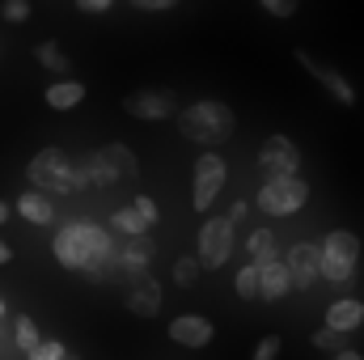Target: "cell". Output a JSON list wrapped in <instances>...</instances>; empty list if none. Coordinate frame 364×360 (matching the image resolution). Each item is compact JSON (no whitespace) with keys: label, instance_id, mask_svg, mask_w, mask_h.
<instances>
[{"label":"cell","instance_id":"obj_1","mask_svg":"<svg viewBox=\"0 0 364 360\" xmlns=\"http://www.w3.org/2000/svg\"><path fill=\"white\" fill-rule=\"evenodd\" d=\"M174 119H178V132L186 140H195V144H225L233 136V127H237L233 110L225 102H216V97H203V102L182 106Z\"/></svg>","mask_w":364,"mask_h":360},{"label":"cell","instance_id":"obj_2","mask_svg":"<svg viewBox=\"0 0 364 360\" xmlns=\"http://www.w3.org/2000/svg\"><path fill=\"white\" fill-rule=\"evenodd\" d=\"M26 179H30V191H38V195H47V199H51V195H73V191L85 186L81 166H77L68 153H60V149L34 153L30 166H26Z\"/></svg>","mask_w":364,"mask_h":360},{"label":"cell","instance_id":"obj_3","mask_svg":"<svg viewBox=\"0 0 364 360\" xmlns=\"http://www.w3.org/2000/svg\"><path fill=\"white\" fill-rule=\"evenodd\" d=\"M85 186H114V182H132L140 174V162L127 144H102L81 162Z\"/></svg>","mask_w":364,"mask_h":360},{"label":"cell","instance_id":"obj_4","mask_svg":"<svg viewBox=\"0 0 364 360\" xmlns=\"http://www.w3.org/2000/svg\"><path fill=\"white\" fill-rule=\"evenodd\" d=\"M360 263V238L352 229H331L318 246V275L331 284H348Z\"/></svg>","mask_w":364,"mask_h":360},{"label":"cell","instance_id":"obj_5","mask_svg":"<svg viewBox=\"0 0 364 360\" xmlns=\"http://www.w3.org/2000/svg\"><path fill=\"white\" fill-rule=\"evenodd\" d=\"M305 199H309V182L301 179V174H292V179H267L259 186V208L267 216H292V212L305 208Z\"/></svg>","mask_w":364,"mask_h":360},{"label":"cell","instance_id":"obj_6","mask_svg":"<svg viewBox=\"0 0 364 360\" xmlns=\"http://www.w3.org/2000/svg\"><path fill=\"white\" fill-rule=\"evenodd\" d=\"M225 179H229V162L220 157V153H203L199 162H195V182H191V208L195 212H212V203H216V195L225 191Z\"/></svg>","mask_w":364,"mask_h":360},{"label":"cell","instance_id":"obj_7","mask_svg":"<svg viewBox=\"0 0 364 360\" xmlns=\"http://www.w3.org/2000/svg\"><path fill=\"white\" fill-rule=\"evenodd\" d=\"M123 110L132 119H144V123H161V119H174L182 110L178 93L174 90H132L123 97Z\"/></svg>","mask_w":364,"mask_h":360},{"label":"cell","instance_id":"obj_8","mask_svg":"<svg viewBox=\"0 0 364 360\" xmlns=\"http://www.w3.org/2000/svg\"><path fill=\"white\" fill-rule=\"evenodd\" d=\"M229 255H233V225L225 216H208L203 229H199V255H195V263L199 268H220V263H229Z\"/></svg>","mask_w":364,"mask_h":360},{"label":"cell","instance_id":"obj_9","mask_svg":"<svg viewBox=\"0 0 364 360\" xmlns=\"http://www.w3.org/2000/svg\"><path fill=\"white\" fill-rule=\"evenodd\" d=\"M259 170L267 179H292L301 170V149L288 136H267L263 149H259Z\"/></svg>","mask_w":364,"mask_h":360},{"label":"cell","instance_id":"obj_10","mask_svg":"<svg viewBox=\"0 0 364 360\" xmlns=\"http://www.w3.org/2000/svg\"><path fill=\"white\" fill-rule=\"evenodd\" d=\"M296 64H301V68H305V73H309V77H314V81H318L322 90L331 93V97H335L339 106H356V102H360L356 85H352V81H348V77H343L339 68H331V64H318V60H314L309 51H296Z\"/></svg>","mask_w":364,"mask_h":360},{"label":"cell","instance_id":"obj_11","mask_svg":"<svg viewBox=\"0 0 364 360\" xmlns=\"http://www.w3.org/2000/svg\"><path fill=\"white\" fill-rule=\"evenodd\" d=\"M127 309L136 318H157L161 314V284L140 271V275H127Z\"/></svg>","mask_w":364,"mask_h":360},{"label":"cell","instance_id":"obj_12","mask_svg":"<svg viewBox=\"0 0 364 360\" xmlns=\"http://www.w3.org/2000/svg\"><path fill=\"white\" fill-rule=\"evenodd\" d=\"M284 271H288V288H309L318 280V246L314 242H296L284 259Z\"/></svg>","mask_w":364,"mask_h":360},{"label":"cell","instance_id":"obj_13","mask_svg":"<svg viewBox=\"0 0 364 360\" xmlns=\"http://www.w3.org/2000/svg\"><path fill=\"white\" fill-rule=\"evenodd\" d=\"M51 255H55L68 271L90 268V255H85V242H81V221H77V225H64V229L51 238Z\"/></svg>","mask_w":364,"mask_h":360},{"label":"cell","instance_id":"obj_14","mask_svg":"<svg viewBox=\"0 0 364 360\" xmlns=\"http://www.w3.org/2000/svg\"><path fill=\"white\" fill-rule=\"evenodd\" d=\"M170 339H174L178 348L199 352V348H208V344L216 339V331H212V322H208V318H199V314H182V318L170 322Z\"/></svg>","mask_w":364,"mask_h":360},{"label":"cell","instance_id":"obj_15","mask_svg":"<svg viewBox=\"0 0 364 360\" xmlns=\"http://www.w3.org/2000/svg\"><path fill=\"white\" fill-rule=\"evenodd\" d=\"M322 327H326V331H335V335H352L356 327H364V301L343 297V301L326 305V322H322Z\"/></svg>","mask_w":364,"mask_h":360},{"label":"cell","instance_id":"obj_16","mask_svg":"<svg viewBox=\"0 0 364 360\" xmlns=\"http://www.w3.org/2000/svg\"><path fill=\"white\" fill-rule=\"evenodd\" d=\"M81 242H85V255H90V268H110L114 263V242L106 238V229L102 225H90V221H81Z\"/></svg>","mask_w":364,"mask_h":360},{"label":"cell","instance_id":"obj_17","mask_svg":"<svg viewBox=\"0 0 364 360\" xmlns=\"http://www.w3.org/2000/svg\"><path fill=\"white\" fill-rule=\"evenodd\" d=\"M114 263H119L123 275H140V271L153 263V242H149V238H132V242L114 255Z\"/></svg>","mask_w":364,"mask_h":360},{"label":"cell","instance_id":"obj_18","mask_svg":"<svg viewBox=\"0 0 364 360\" xmlns=\"http://www.w3.org/2000/svg\"><path fill=\"white\" fill-rule=\"evenodd\" d=\"M43 102H47L51 110H73V106L85 102V81H55V85H47Z\"/></svg>","mask_w":364,"mask_h":360},{"label":"cell","instance_id":"obj_19","mask_svg":"<svg viewBox=\"0 0 364 360\" xmlns=\"http://www.w3.org/2000/svg\"><path fill=\"white\" fill-rule=\"evenodd\" d=\"M288 292V271H284V259H272L259 268V297L263 301H279Z\"/></svg>","mask_w":364,"mask_h":360},{"label":"cell","instance_id":"obj_20","mask_svg":"<svg viewBox=\"0 0 364 360\" xmlns=\"http://www.w3.org/2000/svg\"><path fill=\"white\" fill-rule=\"evenodd\" d=\"M13 208H17L30 225H51V216H55V208H51V203H47V195H38V191H21Z\"/></svg>","mask_w":364,"mask_h":360},{"label":"cell","instance_id":"obj_21","mask_svg":"<svg viewBox=\"0 0 364 360\" xmlns=\"http://www.w3.org/2000/svg\"><path fill=\"white\" fill-rule=\"evenodd\" d=\"M246 250H250V263H255V268L272 263V259H275V233H272V229H250Z\"/></svg>","mask_w":364,"mask_h":360},{"label":"cell","instance_id":"obj_22","mask_svg":"<svg viewBox=\"0 0 364 360\" xmlns=\"http://www.w3.org/2000/svg\"><path fill=\"white\" fill-rule=\"evenodd\" d=\"M38 339H43V335H38L34 318H30V314H17V318H13V348L30 356V352L38 348Z\"/></svg>","mask_w":364,"mask_h":360},{"label":"cell","instance_id":"obj_23","mask_svg":"<svg viewBox=\"0 0 364 360\" xmlns=\"http://www.w3.org/2000/svg\"><path fill=\"white\" fill-rule=\"evenodd\" d=\"M110 229H114V233H123L127 242H132V238H144V233H149V225H144V221L136 216V208H132V203H127V208H119V212L110 216Z\"/></svg>","mask_w":364,"mask_h":360},{"label":"cell","instance_id":"obj_24","mask_svg":"<svg viewBox=\"0 0 364 360\" xmlns=\"http://www.w3.org/2000/svg\"><path fill=\"white\" fill-rule=\"evenodd\" d=\"M34 60H38L43 68H51V73H68V68H73V60H68V55L60 51V43H51V38L34 47Z\"/></svg>","mask_w":364,"mask_h":360},{"label":"cell","instance_id":"obj_25","mask_svg":"<svg viewBox=\"0 0 364 360\" xmlns=\"http://www.w3.org/2000/svg\"><path fill=\"white\" fill-rule=\"evenodd\" d=\"M233 292H237L242 301H255V297H259V268H255V263H246V268L237 271V280H233Z\"/></svg>","mask_w":364,"mask_h":360},{"label":"cell","instance_id":"obj_26","mask_svg":"<svg viewBox=\"0 0 364 360\" xmlns=\"http://www.w3.org/2000/svg\"><path fill=\"white\" fill-rule=\"evenodd\" d=\"M314 348L318 352H326V356H339V352H348V344H343V335H335V331H314Z\"/></svg>","mask_w":364,"mask_h":360},{"label":"cell","instance_id":"obj_27","mask_svg":"<svg viewBox=\"0 0 364 360\" xmlns=\"http://www.w3.org/2000/svg\"><path fill=\"white\" fill-rule=\"evenodd\" d=\"M195 280H199V263H195L191 255H182L178 263H174V284H178V288H191Z\"/></svg>","mask_w":364,"mask_h":360},{"label":"cell","instance_id":"obj_28","mask_svg":"<svg viewBox=\"0 0 364 360\" xmlns=\"http://www.w3.org/2000/svg\"><path fill=\"white\" fill-rule=\"evenodd\" d=\"M279 352H284V339L279 335H263L259 348L250 352V360H279Z\"/></svg>","mask_w":364,"mask_h":360},{"label":"cell","instance_id":"obj_29","mask_svg":"<svg viewBox=\"0 0 364 360\" xmlns=\"http://www.w3.org/2000/svg\"><path fill=\"white\" fill-rule=\"evenodd\" d=\"M64 356H68V352H64L60 339H38V348H34L26 360H64Z\"/></svg>","mask_w":364,"mask_h":360},{"label":"cell","instance_id":"obj_30","mask_svg":"<svg viewBox=\"0 0 364 360\" xmlns=\"http://www.w3.org/2000/svg\"><path fill=\"white\" fill-rule=\"evenodd\" d=\"M30 13H34L30 0H4V4H0V17H4V21H26Z\"/></svg>","mask_w":364,"mask_h":360},{"label":"cell","instance_id":"obj_31","mask_svg":"<svg viewBox=\"0 0 364 360\" xmlns=\"http://www.w3.org/2000/svg\"><path fill=\"white\" fill-rule=\"evenodd\" d=\"M132 208H136V216H140L144 225H157V216H161V212H157V203H153L149 195H136V199H132Z\"/></svg>","mask_w":364,"mask_h":360},{"label":"cell","instance_id":"obj_32","mask_svg":"<svg viewBox=\"0 0 364 360\" xmlns=\"http://www.w3.org/2000/svg\"><path fill=\"white\" fill-rule=\"evenodd\" d=\"M296 0H263V13H272V17H296Z\"/></svg>","mask_w":364,"mask_h":360},{"label":"cell","instance_id":"obj_33","mask_svg":"<svg viewBox=\"0 0 364 360\" xmlns=\"http://www.w3.org/2000/svg\"><path fill=\"white\" fill-rule=\"evenodd\" d=\"M132 9H140V13H170V9H178V0H132Z\"/></svg>","mask_w":364,"mask_h":360},{"label":"cell","instance_id":"obj_34","mask_svg":"<svg viewBox=\"0 0 364 360\" xmlns=\"http://www.w3.org/2000/svg\"><path fill=\"white\" fill-rule=\"evenodd\" d=\"M77 9H81V13H90V17H102V13H110V9H114V0H77Z\"/></svg>","mask_w":364,"mask_h":360},{"label":"cell","instance_id":"obj_35","mask_svg":"<svg viewBox=\"0 0 364 360\" xmlns=\"http://www.w3.org/2000/svg\"><path fill=\"white\" fill-rule=\"evenodd\" d=\"M246 208H250V203H246V199H237V203H233V208L225 212V221H229V225H237V221H246Z\"/></svg>","mask_w":364,"mask_h":360},{"label":"cell","instance_id":"obj_36","mask_svg":"<svg viewBox=\"0 0 364 360\" xmlns=\"http://www.w3.org/2000/svg\"><path fill=\"white\" fill-rule=\"evenodd\" d=\"M9 259H13V250H9V242H4V238H0V268H4V263H9Z\"/></svg>","mask_w":364,"mask_h":360},{"label":"cell","instance_id":"obj_37","mask_svg":"<svg viewBox=\"0 0 364 360\" xmlns=\"http://www.w3.org/2000/svg\"><path fill=\"white\" fill-rule=\"evenodd\" d=\"M9 216H13V208H9V199H0V225H4Z\"/></svg>","mask_w":364,"mask_h":360},{"label":"cell","instance_id":"obj_38","mask_svg":"<svg viewBox=\"0 0 364 360\" xmlns=\"http://www.w3.org/2000/svg\"><path fill=\"white\" fill-rule=\"evenodd\" d=\"M331 360H364L360 352H352V348H348V352H339V356H331Z\"/></svg>","mask_w":364,"mask_h":360},{"label":"cell","instance_id":"obj_39","mask_svg":"<svg viewBox=\"0 0 364 360\" xmlns=\"http://www.w3.org/2000/svg\"><path fill=\"white\" fill-rule=\"evenodd\" d=\"M0 322H4V301H0Z\"/></svg>","mask_w":364,"mask_h":360},{"label":"cell","instance_id":"obj_40","mask_svg":"<svg viewBox=\"0 0 364 360\" xmlns=\"http://www.w3.org/2000/svg\"><path fill=\"white\" fill-rule=\"evenodd\" d=\"M64 360H81V356H64Z\"/></svg>","mask_w":364,"mask_h":360}]
</instances>
